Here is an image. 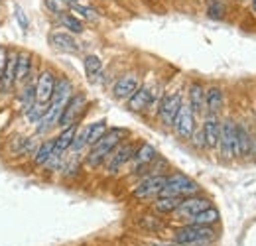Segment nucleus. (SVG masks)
<instances>
[{
  "label": "nucleus",
  "instance_id": "obj_20",
  "mask_svg": "<svg viewBox=\"0 0 256 246\" xmlns=\"http://www.w3.org/2000/svg\"><path fill=\"white\" fill-rule=\"evenodd\" d=\"M252 148H254V136L250 134L246 124L236 120V150H238V158H252Z\"/></svg>",
  "mask_w": 256,
  "mask_h": 246
},
{
  "label": "nucleus",
  "instance_id": "obj_4",
  "mask_svg": "<svg viewBox=\"0 0 256 246\" xmlns=\"http://www.w3.org/2000/svg\"><path fill=\"white\" fill-rule=\"evenodd\" d=\"M108 130V122L106 118H100L95 122H89L85 126H79L77 130V136H75V142L71 146V154H81L83 150L87 152L95 142H98L102 138V134Z\"/></svg>",
  "mask_w": 256,
  "mask_h": 246
},
{
  "label": "nucleus",
  "instance_id": "obj_39",
  "mask_svg": "<svg viewBox=\"0 0 256 246\" xmlns=\"http://www.w3.org/2000/svg\"><path fill=\"white\" fill-rule=\"evenodd\" d=\"M146 246H180L178 242H174V240H162V238H156V240H148Z\"/></svg>",
  "mask_w": 256,
  "mask_h": 246
},
{
  "label": "nucleus",
  "instance_id": "obj_31",
  "mask_svg": "<svg viewBox=\"0 0 256 246\" xmlns=\"http://www.w3.org/2000/svg\"><path fill=\"white\" fill-rule=\"evenodd\" d=\"M60 24H62L69 34H81V32L85 30L81 18H77L73 12H67L64 16H60Z\"/></svg>",
  "mask_w": 256,
  "mask_h": 246
},
{
  "label": "nucleus",
  "instance_id": "obj_12",
  "mask_svg": "<svg viewBox=\"0 0 256 246\" xmlns=\"http://www.w3.org/2000/svg\"><path fill=\"white\" fill-rule=\"evenodd\" d=\"M89 106V98L85 92H73V96L69 98V102L65 104L64 112H62V118H60V128H67V126H73V124H79V120L83 118L85 110Z\"/></svg>",
  "mask_w": 256,
  "mask_h": 246
},
{
  "label": "nucleus",
  "instance_id": "obj_32",
  "mask_svg": "<svg viewBox=\"0 0 256 246\" xmlns=\"http://www.w3.org/2000/svg\"><path fill=\"white\" fill-rule=\"evenodd\" d=\"M46 10H50L56 16H64L69 12V2L67 0H44Z\"/></svg>",
  "mask_w": 256,
  "mask_h": 246
},
{
  "label": "nucleus",
  "instance_id": "obj_8",
  "mask_svg": "<svg viewBox=\"0 0 256 246\" xmlns=\"http://www.w3.org/2000/svg\"><path fill=\"white\" fill-rule=\"evenodd\" d=\"M136 148H138V142L128 140L126 138L112 154L106 158V162H104V166H102L104 174H106V176H118L122 170H126L130 160H132V156L136 152Z\"/></svg>",
  "mask_w": 256,
  "mask_h": 246
},
{
  "label": "nucleus",
  "instance_id": "obj_7",
  "mask_svg": "<svg viewBox=\"0 0 256 246\" xmlns=\"http://www.w3.org/2000/svg\"><path fill=\"white\" fill-rule=\"evenodd\" d=\"M184 94L182 91H170L164 92L158 102V110H156V116H158V122L164 126V128H172L174 126V120L184 104Z\"/></svg>",
  "mask_w": 256,
  "mask_h": 246
},
{
  "label": "nucleus",
  "instance_id": "obj_37",
  "mask_svg": "<svg viewBox=\"0 0 256 246\" xmlns=\"http://www.w3.org/2000/svg\"><path fill=\"white\" fill-rule=\"evenodd\" d=\"M73 14H79L85 20H96V14L93 8H85V6H79V4H73Z\"/></svg>",
  "mask_w": 256,
  "mask_h": 246
},
{
  "label": "nucleus",
  "instance_id": "obj_41",
  "mask_svg": "<svg viewBox=\"0 0 256 246\" xmlns=\"http://www.w3.org/2000/svg\"><path fill=\"white\" fill-rule=\"evenodd\" d=\"M67 2H69V4H77L79 0H67Z\"/></svg>",
  "mask_w": 256,
  "mask_h": 246
},
{
  "label": "nucleus",
  "instance_id": "obj_38",
  "mask_svg": "<svg viewBox=\"0 0 256 246\" xmlns=\"http://www.w3.org/2000/svg\"><path fill=\"white\" fill-rule=\"evenodd\" d=\"M8 58H10V52H8V48L0 46V73L4 71V67H6V62H8Z\"/></svg>",
  "mask_w": 256,
  "mask_h": 246
},
{
  "label": "nucleus",
  "instance_id": "obj_9",
  "mask_svg": "<svg viewBox=\"0 0 256 246\" xmlns=\"http://www.w3.org/2000/svg\"><path fill=\"white\" fill-rule=\"evenodd\" d=\"M217 152L224 162L238 160V150H236V120L232 118H223L221 120V138H219V148Z\"/></svg>",
  "mask_w": 256,
  "mask_h": 246
},
{
  "label": "nucleus",
  "instance_id": "obj_18",
  "mask_svg": "<svg viewBox=\"0 0 256 246\" xmlns=\"http://www.w3.org/2000/svg\"><path fill=\"white\" fill-rule=\"evenodd\" d=\"M16 60H18V52H10L6 67L0 73V94H10L16 89Z\"/></svg>",
  "mask_w": 256,
  "mask_h": 246
},
{
  "label": "nucleus",
  "instance_id": "obj_11",
  "mask_svg": "<svg viewBox=\"0 0 256 246\" xmlns=\"http://www.w3.org/2000/svg\"><path fill=\"white\" fill-rule=\"evenodd\" d=\"M158 158H160V156H158V150H156L152 144H148V142H138V148H136V152L132 156L130 164H128L126 172L130 176H138V178H140Z\"/></svg>",
  "mask_w": 256,
  "mask_h": 246
},
{
  "label": "nucleus",
  "instance_id": "obj_13",
  "mask_svg": "<svg viewBox=\"0 0 256 246\" xmlns=\"http://www.w3.org/2000/svg\"><path fill=\"white\" fill-rule=\"evenodd\" d=\"M172 130H174V134L180 140H188V142H190V138L193 136V132L197 130V114L190 108L188 102L182 104V108H180V112H178V116L174 120Z\"/></svg>",
  "mask_w": 256,
  "mask_h": 246
},
{
  "label": "nucleus",
  "instance_id": "obj_28",
  "mask_svg": "<svg viewBox=\"0 0 256 246\" xmlns=\"http://www.w3.org/2000/svg\"><path fill=\"white\" fill-rule=\"evenodd\" d=\"M219 220H221V213H219V209L217 207H209V209H205V211H201L199 215L192 216L188 222H184V224H201V226H217L219 224Z\"/></svg>",
  "mask_w": 256,
  "mask_h": 246
},
{
  "label": "nucleus",
  "instance_id": "obj_22",
  "mask_svg": "<svg viewBox=\"0 0 256 246\" xmlns=\"http://www.w3.org/2000/svg\"><path fill=\"white\" fill-rule=\"evenodd\" d=\"M186 102L190 104V108L197 116L205 114V87H203V83H199V81L190 83V87H188V100Z\"/></svg>",
  "mask_w": 256,
  "mask_h": 246
},
{
  "label": "nucleus",
  "instance_id": "obj_25",
  "mask_svg": "<svg viewBox=\"0 0 256 246\" xmlns=\"http://www.w3.org/2000/svg\"><path fill=\"white\" fill-rule=\"evenodd\" d=\"M16 104L22 110V114H26L34 104H36V81L30 79L28 83H24L18 89V92H16Z\"/></svg>",
  "mask_w": 256,
  "mask_h": 246
},
{
  "label": "nucleus",
  "instance_id": "obj_6",
  "mask_svg": "<svg viewBox=\"0 0 256 246\" xmlns=\"http://www.w3.org/2000/svg\"><path fill=\"white\" fill-rule=\"evenodd\" d=\"M160 85H140V89L134 92L126 100V108L130 112H146L148 108L156 106L158 110V102H160Z\"/></svg>",
  "mask_w": 256,
  "mask_h": 246
},
{
  "label": "nucleus",
  "instance_id": "obj_1",
  "mask_svg": "<svg viewBox=\"0 0 256 246\" xmlns=\"http://www.w3.org/2000/svg\"><path fill=\"white\" fill-rule=\"evenodd\" d=\"M126 138H128L126 128H120V126L108 128L102 134V138L87 150V154L83 158V168H87V170H100L104 166L106 158L112 154Z\"/></svg>",
  "mask_w": 256,
  "mask_h": 246
},
{
  "label": "nucleus",
  "instance_id": "obj_3",
  "mask_svg": "<svg viewBox=\"0 0 256 246\" xmlns=\"http://www.w3.org/2000/svg\"><path fill=\"white\" fill-rule=\"evenodd\" d=\"M201 193V185L190 176L182 174V172H172L166 178V184L162 189L160 197H178V199H186L192 195H199Z\"/></svg>",
  "mask_w": 256,
  "mask_h": 246
},
{
  "label": "nucleus",
  "instance_id": "obj_23",
  "mask_svg": "<svg viewBox=\"0 0 256 246\" xmlns=\"http://www.w3.org/2000/svg\"><path fill=\"white\" fill-rule=\"evenodd\" d=\"M34 71V58L28 52H18V60H16V87H22L24 83H28L32 79Z\"/></svg>",
  "mask_w": 256,
  "mask_h": 246
},
{
  "label": "nucleus",
  "instance_id": "obj_2",
  "mask_svg": "<svg viewBox=\"0 0 256 246\" xmlns=\"http://www.w3.org/2000/svg\"><path fill=\"white\" fill-rule=\"evenodd\" d=\"M219 236L217 226H201V224H178L170 240L180 246H211Z\"/></svg>",
  "mask_w": 256,
  "mask_h": 246
},
{
  "label": "nucleus",
  "instance_id": "obj_42",
  "mask_svg": "<svg viewBox=\"0 0 256 246\" xmlns=\"http://www.w3.org/2000/svg\"><path fill=\"white\" fill-rule=\"evenodd\" d=\"M238 2H244V0H238Z\"/></svg>",
  "mask_w": 256,
  "mask_h": 246
},
{
  "label": "nucleus",
  "instance_id": "obj_26",
  "mask_svg": "<svg viewBox=\"0 0 256 246\" xmlns=\"http://www.w3.org/2000/svg\"><path fill=\"white\" fill-rule=\"evenodd\" d=\"M180 203H182V199H178V197H158L150 203V209H152L154 215L162 216V218L164 216H174Z\"/></svg>",
  "mask_w": 256,
  "mask_h": 246
},
{
  "label": "nucleus",
  "instance_id": "obj_34",
  "mask_svg": "<svg viewBox=\"0 0 256 246\" xmlns=\"http://www.w3.org/2000/svg\"><path fill=\"white\" fill-rule=\"evenodd\" d=\"M46 110H48V104H42V102H36V104H34L32 108H30V110H28V112H26L24 116L28 118V122L34 124V126H36V124H38V122H40V120H42V116L46 114Z\"/></svg>",
  "mask_w": 256,
  "mask_h": 246
},
{
  "label": "nucleus",
  "instance_id": "obj_10",
  "mask_svg": "<svg viewBox=\"0 0 256 246\" xmlns=\"http://www.w3.org/2000/svg\"><path fill=\"white\" fill-rule=\"evenodd\" d=\"M213 205V201L207 197V195H203V193H199V195H192V197H186V199H182V203H180V207L176 209V213H174V220H178L180 224H184V222H188L192 216L199 215L201 211H205V209H209Z\"/></svg>",
  "mask_w": 256,
  "mask_h": 246
},
{
  "label": "nucleus",
  "instance_id": "obj_30",
  "mask_svg": "<svg viewBox=\"0 0 256 246\" xmlns=\"http://www.w3.org/2000/svg\"><path fill=\"white\" fill-rule=\"evenodd\" d=\"M83 69H85V75L89 77V81H95L102 73V60L95 54H89L83 58Z\"/></svg>",
  "mask_w": 256,
  "mask_h": 246
},
{
  "label": "nucleus",
  "instance_id": "obj_16",
  "mask_svg": "<svg viewBox=\"0 0 256 246\" xmlns=\"http://www.w3.org/2000/svg\"><path fill=\"white\" fill-rule=\"evenodd\" d=\"M201 132L205 138V150L217 152L219 138H221V118L213 114H205V120L201 122Z\"/></svg>",
  "mask_w": 256,
  "mask_h": 246
},
{
  "label": "nucleus",
  "instance_id": "obj_14",
  "mask_svg": "<svg viewBox=\"0 0 256 246\" xmlns=\"http://www.w3.org/2000/svg\"><path fill=\"white\" fill-rule=\"evenodd\" d=\"M56 85H58V75L54 69L46 67L40 71L38 79H36V102H42V104H50L54 91H56Z\"/></svg>",
  "mask_w": 256,
  "mask_h": 246
},
{
  "label": "nucleus",
  "instance_id": "obj_40",
  "mask_svg": "<svg viewBox=\"0 0 256 246\" xmlns=\"http://www.w3.org/2000/svg\"><path fill=\"white\" fill-rule=\"evenodd\" d=\"M252 12L256 14V0H252Z\"/></svg>",
  "mask_w": 256,
  "mask_h": 246
},
{
  "label": "nucleus",
  "instance_id": "obj_24",
  "mask_svg": "<svg viewBox=\"0 0 256 246\" xmlns=\"http://www.w3.org/2000/svg\"><path fill=\"white\" fill-rule=\"evenodd\" d=\"M36 148H38V144L34 142V138L32 136H26V134H14L8 140V152L14 156H32Z\"/></svg>",
  "mask_w": 256,
  "mask_h": 246
},
{
  "label": "nucleus",
  "instance_id": "obj_27",
  "mask_svg": "<svg viewBox=\"0 0 256 246\" xmlns=\"http://www.w3.org/2000/svg\"><path fill=\"white\" fill-rule=\"evenodd\" d=\"M54 148H56V140H54V138H46V140H42L32 154L34 168H44V166L50 162V158L54 156Z\"/></svg>",
  "mask_w": 256,
  "mask_h": 246
},
{
  "label": "nucleus",
  "instance_id": "obj_17",
  "mask_svg": "<svg viewBox=\"0 0 256 246\" xmlns=\"http://www.w3.org/2000/svg\"><path fill=\"white\" fill-rule=\"evenodd\" d=\"M48 40H50V46H52L54 50L62 52V54H79V52H81L79 42H77V40L73 38V34H69V32H52V34L48 36Z\"/></svg>",
  "mask_w": 256,
  "mask_h": 246
},
{
  "label": "nucleus",
  "instance_id": "obj_33",
  "mask_svg": "<svg viewBox=\"0 0 256 246\" xmlns=\"http://www.w3.org/2000/svg\"><path fill=\"white\" fill-rule=\"evenodd\" d=\"M224 10H226V6H224L223 0H209V6H207V16H209L211 20H223Z\"/></svg>",
  "mask_w": 256,
  "mask_h": 246
},
{
  "label": "nucleus",
  "instance_id": "obj_21",
  "mask_svg": "<svg viewBox=\"0 0 256 246\" xmlns=\"http://www.w3.org/2000/svg\"><path fill=\"white\" fill-rule=\"evenodd\" d=\"M77 130H79V124H73V126H67V128H62V130H60V134L54 138V140H56L54 154L64 158L67 152H71V146H73V142H75Z\"/></svg>",
  "mask_w": 256,
  "mask_h": 246
},
{
  "label": "nucleus",
  "instance_id": "obj_35",
  "mask_svg": "<svg viewBox=\"0 0 256 246\" xmlns=\"http://www.w3.org/2000/svg\"><path fill=\"white\" fill-rule=\"evenodd\" d=\"M14 16H16V20H18V24H20L22 30H28V28H30V20H28V16H26V12L22 10L20 4L14 6Z\"/></svg>",
  "mask_w": 256,
  "mask_h": 246
},
{
  "label": "nucleus",
  "instance_id": "obj_29",
  "mask_svg": "<svg viewBox=\"0 0 256 246\" xmlns=\"http://www.w3.org/2000/svg\"><path fill=\"white\" fill-rule=\"evenodd\" d=\"M138 226H140V230H144V232H160V230L166 228V222H164L162 216L154 215V213H148V215L140 216Z\"/></svg>",
  "mask_w": 256,
  "mask_h": 246
},
{
  "label": "nucleus",
  "instance_id": "obj_15",
  "mask_svg": "<svg viewBox=\"0 0 256 246\" xmlns=\"http://www.w3.org/2000/svg\"><path fill=\"white\" fill-rule=\"evenodd\" d=\"M142 85V79L136 71H128L124 75H120L114 83H112V89H110V94L116 98V100H128L134 92L140 89Z\"/></svg>",
  "mask_w": 256,
  "mask_h": 246
},
{
  "label": "nucleus",
  "instance_id": "obj_5",
  "mask_svg": "<svg viewBox=\"0 0 256 246\" xmlns=\"http://www.w3.org/2000/svg\"><path fill=\"white\" fill-rule=\"evenodd\" d=\"M168 174H154V176H144L138 180L136 187L132 189V199L140 203H152L158 199L166 184Z\"/></svg>",
  "mask_w": 256,
  "mask_h": 246
},
{
  "label": "nucleus",
  "instance_id": "obj_19",
  "mask_svg": "<svg viewBox=\"0 0 256 246\" xmlns=\"http://www.w3.org/2000/svg\"><path fill=\"white\" fill-rule=\"evenodd\" d=\"M224 106V92L221 87L211 85L205 87V114H213L219 116Z\"/></svg>",
  "mask_w": 256,
  "mask_h": 246
},
{
  "label": "nucleus",
  "instance_id": "obj_36",
  "mask_svg": "<svg viewBox=\"0 0 256 246\" xmlns=\"http://www.w3.org/2000/svg\"><path fill=\"white\" fill-rule=\"evenodd\" d=\"M192 146L195 150H205V138H203V132H201V126H197V130L193 132V136L190 138Z\"/></svg>",
  "mask_w": 256,
  "mask_h": 246
}]
</instances>
